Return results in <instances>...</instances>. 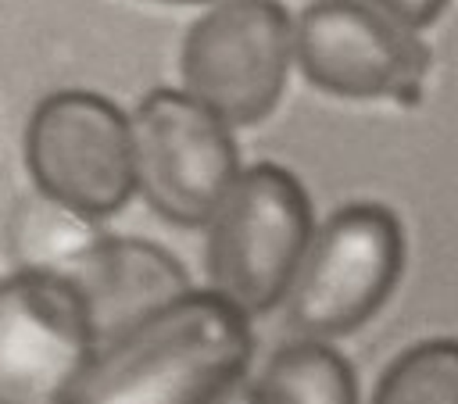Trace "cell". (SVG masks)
Wrapping results in <instances>:
<instances>
[{
    "label": "cell",
    "instance_id": "1",
    "mask_svg": "<svg viewBox=\"0 0 458 404\" xmlns=\"http://www.w3.org/2000/svg\"><path fill=\"white\" fill-rule=\"evenodd\" d=\"M250 354V318L211 290H193L100 347L68 404H222L243 386Z\"/></svg>",
    "mask_w": 458,
    "mask_h": 404
},
{
    "label": "cell",
    "instance_id": "2",
    "mask_svg": "<svg viewBox=\"0 0 458 404\" xmlns=\"http://www.w3.org/2000/svg\"><path fill=\"white\" fill-rule=\"evenodd\" d=\"M204 229L208 290L247 318L286 300L315 236L301 179L268 161L240 172Z\"/></svg>",
    "mask_w": 458,
    "mask_h": 404
},
{
    "label": "cell",
    "instance_id": "3",
    "mask_svg": "<svg viewBox=\"0 0 458 404\" xmlns=\"http://www.w3.org/2000/svg\"><path fill=\"white\" fill-rule=\"evenodd\" d=\"M404 232L383 204H347L308 243L286 293V322L304 340H336L365 325L394 293Z\"/></svg>",
    "mask_w": 458,
    "mask_h": 404
},
{
    "label": "cell",
    "instance_id": "4",
    "mask_svg": "<svg viewBox=\"0 0 458 404\" xmlns=\"http://www.w3.org/2000/svg\"><path fill=\"white\" fill-rule=\"evenodd\" d=\"M290 57L293 21L276 0H222L182 39V93L229 129L254 125L276 107Z\"/></svg>",
    "mask_w": 458,
    "mask_h": 404
},
{
    "label": "cell",
    "instance_id": "5",
    "mask_svg": "<svg viewBox=\"0 0 458 404\" xmlns=\"http://www.w3.org/2000/svg\"><path fill=\"white\" fill-rule=\"evenodd\" d=\"M25 164L36 193L100 222L136 193L129 118L86 89L50 93L29 118Z\"/></svg>",
    "mask_w": 458,
    "mask_h": 404
},
{
    "label": "cell",
    "instance_id": "6",
    "mask_svg": "<svg viewBox=\"0 0 458 404\" xmlns=\"http://www.w3.org/2000/svg\"><path fill=\"white\" fill-rule=\"evenodd\" d=\"M129 129L136 193L172 225H208L243 172L229 125L179 89H154Z\"/></svg>",
    "mask_w": 458,
    "mask_h": 404
},
{
    "label": "cell",
    "instance_id": "7",
    "mask_svg": "<svg viewBox=\"0 0 458 404\" xmlns=\"http://www.w3.org/2000/svg\"><path fill=\"white\" fill-rule=\"evenodd\" d=\"M293 61L326 93L411 100L429 68V50L376 4L315 0L293 21Z\"/></svg>",
    "mask_w": 458,
    "mask_h": 404
},
{
    "label": "cell",
    "instance_id": "8",
    "mask_svg": "<svg viewBox=\"0 0 458 404\" xmlns=\"http://www.w3.org/2000/svg\"><path fill=\"white\" fill-rule=\"evenodd\" d=\"M93 354L72 282L21 268L0 279V404H68Z\"/></svg>",
    "mask_w": 458,
    "mask_h": 404
},
{
    "label": "cell",
    "instance_id": "9",
    "mask_svg": "<svg viewBox=\"0 0 458 404\" xmlns=\"http://www.w3.org/2000/svg\"><path fill=\"white\" fill-rule=\"evenodd\" d=\"M64 282L86 311L97 350L193 293L186 268L165 247L107 232L68 268Z\"/></svg>",
    "mask_w": 458,
    "mask_h": 404
},
{
    "label": "cell",
    "instance_id": "10",
    "mask_svg": "<svg viewBox=\"0 0 458 404\" xmlns=\"http://www.w3.org/2000/svg\"><path fill=\"white\" fill-rule=\"evenodd\" d=\"M93 218L43 197L29 193L14 204L7 218V250L21 272L68 275V268L100 240Z\"/></svg>",
    "mask_w": 458,
    "mask_h": 404
},
{
    "label": "cell",
    "instance_id": "11",
    "mask_svg": "<svg viewBox=\"0 0 458 404\" xmlns=\"http://www.w3.org/2000/svg\"><path fill=\"white\" fill-rule=\"evenodd\" d=\"M258 404H358V379L326 340L283 343L250 383Z\"/></svg>",
    "mask_w": 458,
    "mask_h": 404
},
{
    "label": "cell",
    "instance_id": "12",
    "mask_svg": "<svg viewBox=\"0 0 458 404\" xmlns=\"http://www.w3.org/2000/svg\"><path fill=\"white\" fill-rule=\"evenodd\" d=\"M372 404H458V340H422L397 354Z\"/></svg>",
    "mask_w": 458,
    "mask_h": 404
},
{
    "label": "cell",
    "instance_id": "13",
    "mask_svg": "<svg viewBox=\"0 0 458 404\" xmlns=\"http://www.w3.org/2000/svg\"><path fill=\"white\" fill-rule=\"evenodd\" d=\"M383 14H390L397 25H404V29H422V25H429L440 11H444V4L447 0H372Z\"/></svg>",
    "mask_w": 458,
    "mask_h": 404
},
{
    "label": "cell",
    "instance_id": "14",
    "mask_svg": "<svg viewBox=\"0 0 458 404\" xmlns=\"http://www.w3.org/2000/svg\"><path fill=\"white\" fill-rule=\"evenodd\" d=\"M222 404H258V400H254V393H250V383H243V386H236Z\"/></svg>",
    "mask_w": 458,
    "mask_h": 404
},
{
    "label": "cell",
    "instance_id": "15",
    "mask_svg": "<svg viewBox=\"0 0 458 404\" xmlns=\"http://www.w3.org/2000/svg\"><path fill=\"white\" fill-rule=\"evenodd\" d=\"M172 4H204V0H172Z\"/></svg>",
    "mask_w": 458,
    "mask_h": 404
}]
</instances>
